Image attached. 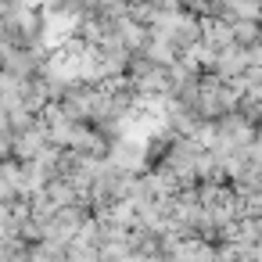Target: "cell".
Segmentation results:
<instances>
[{
	"label": "cell",
	"mask_w": 262,
	"mask_h": 262,
	"mask_svg": "<svg viewBox=\"0 0 262 262\" xmlns=\"http://www.w3.org/2000/svg\"><path fill=\"white\" fill-rule=\"evenodd\" d=\"M233 36H237V43H244V47L258 43V26H255V18H241V22L233 26Z\"/></svg>",
	"instance_id": "cell-2"
},
{
	"label": "cell",
	"mask_w": 262,
	"mask_h": 262,
	"mask_svg": "<svg viewBox=\"0 0 262 262\" xmlns=\"http://www.w3.org/2000/svg\"><path fill=\"white\" fill-rule=\"evenodd\" d=\"M258 223H262V215H258Z\"/></svg>",
	"instance_id": "cell-3"
},
{
	"label": "cell",
	"mask_w": 262,
	"mask_h": 262,
	"mask_svg": "<svg viewBox=\"0 0 262 262\" xmlns=\"http://www.w3.org/2000/svg\"><path fill=\"white\" fill-rule=\"evenodd\" d=\"M201 40H205V43H212L215 51H223V47L237 43V36H233V26H230V22H201Z\"/></svg>",
	"instance_id": "cell-1"
}]
</instances>
